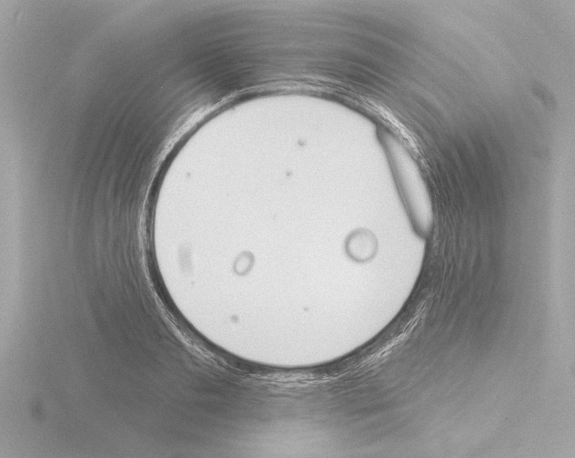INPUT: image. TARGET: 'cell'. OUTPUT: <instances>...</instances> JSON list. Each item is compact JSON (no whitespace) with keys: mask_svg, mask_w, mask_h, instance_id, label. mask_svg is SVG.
Here are the masks:
<instances>
[{"mask_svg":"<svg viewBox=\"0 0 575 458\" xmlns=\"http://www.w3.org/2000/svg\"><path fill=\"white\" fill-rule=\"evenodd\" d=\"M381 136L414 230L427 236L431 230L432 212L422 177L408 152L388 134Z\"/></svg>","mask_w":575,"mask_h":458,"instance_id":"obj_1","label":"cell"}]
</instances>
